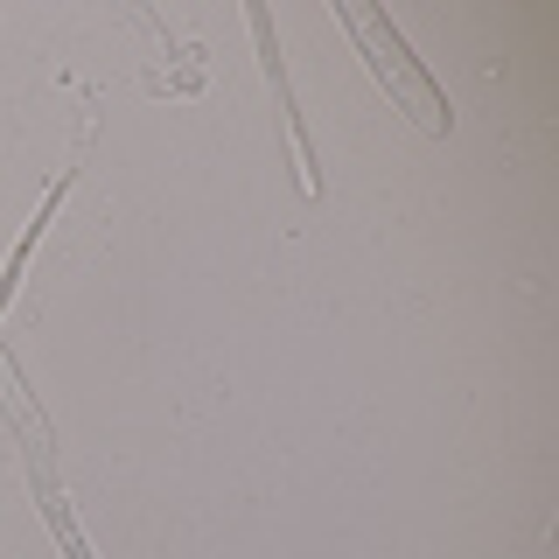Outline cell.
<instances>
[{
	"label": "cell",
	"instance_id": "1",
	"mask_svg": "<svg viewBox=\"0 0 559 559\" xmlns=\"http://www.w3.org/2000/svg\"><path fill=\"white\" fill-rule=\"evenodd\" d=\"M336 22H343V28L364 43V63L378 70V84L392 92V105H399V112H413L427 133H441V140H448V133H454L448 92L427 78V70H419V57L406 49V35L392 28V14H378V8H336Z\"/></svg>",
	"mask_w": 559,
	"mask_h": 559
},
{
	"label": "cell",
	"instance_id": "2",
	"mask_svg": "<svg viewBox=\"0 0 559 559\" xmlns=\"http://www.w3.org/2000/svg\"><path fill=\"white\" fill-rule=\"evenodd\" d=\"M252 35H259V57H266V84H273V98H280V119H287V140H294V162H301V182H308V197L322 189V168H314V140L301 127V112H294V78H287V63H280V49H273V14L266 8H252Z\"/></svg>",
	"mask_w": 559,
	"mask_h": 559
},
{
	"label": "cell",
	"instance_id": "3",
	"mask_svg": "<svg viewBox=\"0 0 559 559\" xmlns=\"http://www.w3.org/2000/svg\"><path fill=\"white\" fill-rule=\"evenodd\" d=\"M70 182H78V168H63V175H57V189H49V197H43V210H35V224L22 231V245H14L8 273H0V308L14 301V287H22V273H28V259H35V238H43L49 224H57V210H63V197H70Z\"/></svg>",
	"mask_w": 559,
	"mask_h": 559
}]
</instances>
